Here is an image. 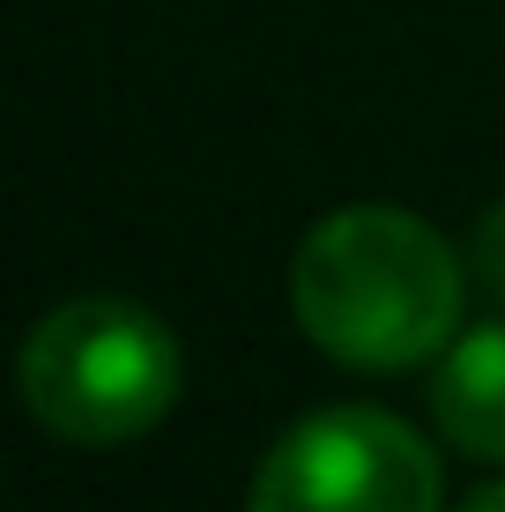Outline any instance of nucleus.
I'll list each match as a JSON object with an SVG mask.
<instances>
[{"label": "nucleus", "mask_w": 505, "mask_h": 512, "mask_svg": "<svg viewBox=\"0 0 505 512\" xmlns=\"http://www.w3.org/2000/svg\"><path fill=\"white\" fill-rule=\"evenodd\" d=\"M431 423L468 461H505V320L461 327L431 372Z\"/></svg>", "instance_id": "obj_4"}, {"label": "nucleus", "mask_w": 505, "mask_h": 512, "mask_svg": "<svg viewBox=\"0 0 505 512\" xmlns=\"http://www.w3.org/2000/svg\"><path fill=\"white\" fill-rule=\"evenodd\" d=\"M246 512H439V453L387 409H320L268 446Z\"/></svg>", "instance_id": "obj_3"}, {"label": "nucleus", "mask_w": 505, "mask_h": 512, "mask_svg": "<svg viewBox=\"0 0 505 512\" xmlns=\"http://www.w3.org/2000/svg\"><path fill=\"white\" fill-rule=\"evenodd\" d=\"M461 512H505V483H483V490H476V498H468Z\"/></svg>", "instance_id": "obj_6"}, {"label": "nucleus", "mask_w": 505, "mask_h": 512, "mask_svg": "<svg viewBox=\"0 0 505 512\" xmlns=\"http://www.w3.org/2000/svg\"><path fill=\"white\" fill-rule=\"evenodd\" d=\"M23 401L67 446H127L179 401V334L134 297H67L23 342Z\"/></svg>", "instance_id": "obj_2"}, {"label": "nucleus", "mask_w": 505, "mask_h": 512, "mask_svg": "<svg viewBox=\"0 0 505 512\" xmlns=\"http://www.w3.org/2000/svg\"><path fill=\"white\" fill-rule=\"evenodd\" d=\"M461 253L409 208H335L290 253V320L350 372H409L461 334Z\"/></svg>", "instance_id": "obj_1"}, {"label": "nucleus", "mask_w": 505, "mask_h": 512, "mask_svg": "<svg viewBox=\"0 0 505 512\" xmlns=\"http://www.w3.org/2000/svg\"><path fill=\"white\" fill-rule=\"evenodd\" d=\"M468 268H476V282L505 305V193L476 216V238H468Z\"/></svg>", "instance_id": "obj_5"}]
</instances>
